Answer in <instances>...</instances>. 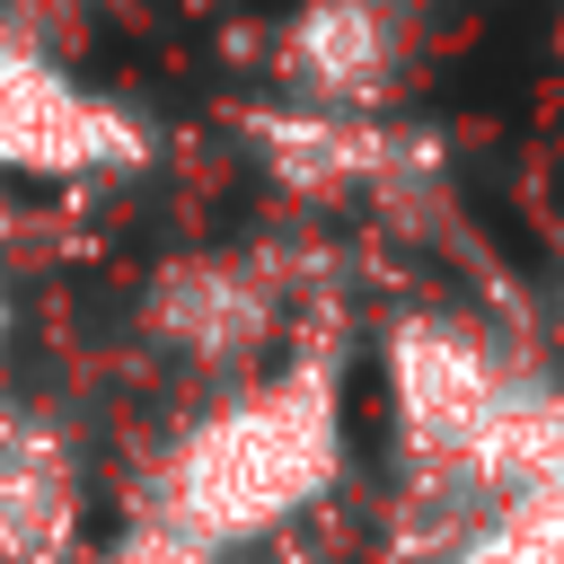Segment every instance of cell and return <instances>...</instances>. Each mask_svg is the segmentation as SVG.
Wrapping results in <instances>:
<instances>
[{
  "mask_svg": "<svg viewBox=\"0 0 564 564\" xmlns=\"http://www.w3.org/2000/svg\"><path fill=\"white\" fill-rule=\"evenodd\" d=\"M0 352H9V264H0Z\"/></svg>",
  "mask_w": 564,
  "mask_h": 564,
  "instance_id": "10",
  "label": "cell"
},
{
  "mask_svg": "<svg viewBox=\"0 0 564 564\" xmlns=\"http://www.w3.org/2000/svg\"><path fill=\"white\" fill-rule=\"evenodd\" d=\"M247 159L300 203H405L432 185V141L388 115H317V106H247Z\"/></svg>",
  "mask_w": 564,
  "mask_h": 564,
  "instance_id": "5",
  "label": "cell"
},
{
  "mask_svg": "<svg viewBox=\"0 0 564 564\" xmlns=\"http://www.w3.org/2000/svg\"><path fill=\"white\" fill-rule=\"evenodd\" d=\"M282 106L317 115H388L414 79V9L405 0H291L264 53Z\"/></svg>",
  "mask_w": 564,
  "mask_h": 564,
  "instance_id": "6",
  "label": "cell"
},
{
  "mask_svg": "<svg viewBox=\"0 0 564 564\" xmlns=\"http://www.w3.org/2000/svg\"><path fill=\"white\" fill-rule=\"evenodd\" d=\"M423 564H564V502L476 511V520L441 529V546H432Z\"/></svg>",
  "mask_w": 564,
  "mask_h": 564,
  "instance_id": "8",
  "label": "cell"
},
{
  "mask_svg": "<svg viewBox=\"0 0 564 564\" xmlns=\"http://www.w3.org/2000/svg\"><path fill=\"white\" fill-rule=\"evenodd\" d=\"M159 159V132L115 88L79 79L44 35L0 26V185H115Z\"/></svg>",
  "mask_w": 564,
  "mask_h": 564,
  "instance_id": "2",
  "label": "cell"
},
{
  "mask_svg": "<svg viewBox=\"0 0 564 564\" xmlns=\"http://www.w3.org/2000/svg\"><path fill=\"white\" fill-rule=\"evenodd\" d=\"M344 476V379L335 352L264 361L256 379H229L185 414V432L150 467V520L203 538L212 555L291 529L317 511Z\"/></svg>",
  "mask_w": 564,
  "mask_h": 564,
  "instance_id": "1",
  "label": "cell"
},
{
  "mask_svg": "<svg viewBox=\"0 0 564 564\" xmlns=\"http://www.w3.org/2000/svg\"><path fill=\"white\" fill-rule=\"evenodd\" d=\"M79 449L44 414H0V564H70Z\"/></svg>",
  "mask_w": 564,
  "mask_h": 564,
  "instance_id": "7",
  "label": "cell"
},
{
  "mask_svg": "<svg viewBox=\"0 0 564 564\" xmlns=\"http://www.w3.org/2000/svg\"><path fill=\"white\" fill-rule=\"evenodd\" d=\"M282 326H291V282L256 247H194V256L159 264L141 291V335L220 388L256 379L264 352L282 344Z\"/></svg>",
  "mask_w": 564,
  "mask_h": 564,
  "instance_id": "4",
  "label": "cell"
},
{
  "mask_svg": "<svg viewBox=\"0 0 564 564\" xmlns=\"http://www.w3.org/2000/svg\"><path fill=\"white\" fill-rule=\"evenodd\" d=\"M97 564H220V555H212L203 538H185V529H167V520H150V511H141V520L97 555Z\"/></svg>",
  "mask_w": 564,
  "mask_h": 564,
  "instance_id": "9",
  "label": "cell"
},
{
  "mask_svg": "<svg viewBox=\"0 0 564 564\" xmlns=\"http://www.w3.org/2000/svg\"><path fill=\"white\" fill-rule=\"evenodd\" d=\"M520 352L502 335H485L458 308H405L379 344V379H388V414H397V449L405 476L423 494H441L467 458V441L485 432V414L502 405Z\"/></svg>",
  "mask_w": 564,
  "mask_h": 564,
  "instance_id": "3",
  "label": "cell"
}]
</instances>
